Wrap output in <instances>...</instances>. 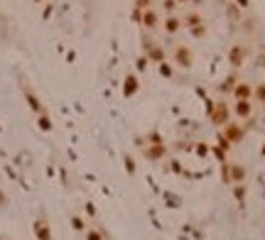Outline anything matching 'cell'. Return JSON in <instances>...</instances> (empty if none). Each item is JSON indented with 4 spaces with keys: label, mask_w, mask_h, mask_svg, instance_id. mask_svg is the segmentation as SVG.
Instances as JSON below:
<instances>
[{
    "label": "cell",
    "mask_w": 265,
    "mask_h": 240,
    "mask_svg": "<svg viewBox=\"0 0 265 240\" xmlns=\"http://www.w3.org/2000/svg\"><path fill=\"white\" fill-rule=\"evenodd\" d=\"M172 61H174L179 69H192V64H194V52L189 49L187 45H177V47L172 49Z\"/></svg>",
    "instance_id": "obj_1"
},
{
    "label": "cell",
    "mask_w": 265,
    "mask_h": 240,
    "mask_svg": "<svg viewBox=\"0 0 265 240\" xmlns=\"http://www.w3.org/2000/svg\"><path fill=\"white\" fill-rule=\"evenodd\" d=\"M162 25V17H160V13L155 10V8H147V10H142V20H140V27L142 30H157Z\"/></svg>",
    "instance_id": "obj_2"
},
{
    "label": "cell",
    "mask_w": 265,
    "mask_h": 240,
    "mask_svg": "<svg viewBox=\"0 0 265 240\" xmlns=\"http://www.w3.org/2000/svg\"><path fill=\"white\" fill-rule=\"evenodd\" d=\"M142 47H145L147 61H153V64H162L165 61V49L157 42H147V39H142Z\"/></svg>",
    "instance_id": "obj_3"
},
{
    "label": "cell",
    "mask_w": 265,
    "mask_h": 240,
    "mask_svg": "<svg viewBox=\"0 0 265 240\" xmlns=\"http://www.w3.org/2000/svg\"><path fill=\"white\" fill-rule=\"evenodd\" d=\"M246 54H248L246 45H234V47L229 49V61H231V66H236V69H238V66L243 64Z\"/></svg>",
    "instance_id": "obj_4"
},
{
    "label": "cell",
    "mask_w": 265,
    "mask_h": 240,
    "mask_svg": "<svg viewBox=\"0 0 265 240\" xmlns=\"http://www.w3.org/2000/svg\"><path fill=\"white\" fill-rule=\"evenodd\" d=\"M199 25H204V17H202L199 10H187V13H184V17H182V27L192 30V27H199Z\"/></svg>",
    "instance_id": "obj_5"
},
{
    "label": "cell",
    "mask_w": 265,
    "mask_h": 240,
    "mask_svg": "<svg viewBox=\"0 0 265 240\" xmlns=\"http://www.w3.org/2000/svg\"><path fill=\"white\" fill-rule=\"evenodd\" d=\"M160 27H162V30L172 37V34H177V32L182 30V17H177V15H167V17L162 20V25H160Z\"/></svg>",
    "instance_id": "obj_6"
},
{
    "label": "cell",
    "mask_w": 265,
    "mask_h": 240,
    "mask_svg": "<svg viewBox=\"0 0 265 240\" xmlns=\"http://www.w3.org/2000/svg\"><path fill=\"white\" fill-rule=\"evenodd\" d=\"M250 96H253V86H250V84L241 81V84L234 86V98H236V101H250Z\"/></svg>",
    "instance_id": "obj_7"
},
{
    "label": "cell",
    "mask_w": 265,
    "mask_h": 240,
    "mask_svg": "<svg viewBox=\"0 0 265 240\" xmlns=\"http://www.w3.org/2000/svg\"><path fill=\"white\" fill-rule=\"evenodd\" d=\"M236 115L238 118H248L250 113H253V105H250V101H236Z\"/></svg>",
    "instance_id": "obj_8"
},
{
    "label": "cell",
    "mask_w": 265,
    "mask_h": 240,
    "mask_svg": "<svg viewBox=\"0 0 265 240\" xmlns=\"http://www.w3.org/2000/svg\"><path fill=\"white\" fill-rule=\"evenodd\" d=\"M226 135H229V140H234V142H238V140L243 137V133H241V128H238L236 123H231L229 128H226Z\"/></svg>",
    "instance_id": "obj_9"
},
{
    "label": "cell",
    "mask_w": 265,
    "mask_h": 240,
    "mask_svg": "<svg viewBox=\"0 0 265 240\" xmlns=\"http://www.w3.org/2000/svg\"><path fill=\"white\" fill-rule=\"evenodd\" d=\"M189 34H192L194 39H204V37L209 34V27H206V22H204V25H199V27H192V30H189Z\"/></svg>",
    "instance_id": "obj_10"
},
{
    "label": "cell",
    "mask_w": 265,
    "mask_h": 240,
    "mask_svg": "<svg viewBox=\"0 0 265 240\" xmlns=\"http://www.w3.org/2000/svg\"><path fill=\"white\" fill-rule=\"evenodd\" d=\"M135 91H138V78H135V76H128V78H125V93L130 96V93H135Z\"/></svg>",
    "instance_id": "obj_11"
},
{
    "label": "cell",
    "mask_w": 265,
    "mask_h": 240,
    "mask_svg": "<svg viewBox=\"0 0 265 240\" xmlns=\"http://www.w3.org/2000/svg\"><path fill=\"white\" fill-rule=\"evenodd\" d=\"M177 0H162V10L167 13V15H174V10H177Z\"/></svg>",
    "instance_id": "obj_12"
},
{
    "label": "cell",
    "mask_w": 265,
    "mask_h": 240,
    "mask_svg": "<svg viewBox=\"0 0 265 240\" xmlns=\"http://www.w3.org/2000/svg\"><path fill=\"white\" fill-rule=\"evenodd\" d=\"M226 15H229L231 20H238V17H241V8H238L236 3H231L229 8H226Z\"/></svg>",
    "instance_id": "obj_13"
},
{
    "label": "cell",
    "mask_w": 265,
    "mask_h": 240,
    "mask_svg": "<svg viewBox=\"0 0 265 240\" xmlns=\"http://www.w3.org/2000/svg\"><path fill=\"white\" fill-rule=\"evenodd\" d=\"M223 118H226V105L218 103V108H216V113H214V123H223Z\"/></svg>",
    "instance_id": "obj_14"
},
{
    "label": "cell",
    "mask_w": 265,
    "mask_h": 240,
    "mask_svg": "<svg viewBox=\"0 0 265 240\" xmlns=\"http://www.w3.org/2000/svg\"><path fill=\"white\" fill-rule=\"evenodd\" d=\"M157 66H160V74H162L165 78H172V74H174V69H172V66H170L167 61H162V64H157Z\"/></svg>",
    "instance_id": "obj_15"
},
{
    "label": "cell",
    "mask_w": 265,
    "mask_h": 240,
    "mask_svg": "<svg viewBox=\"0 0 265 240\" xmlns=\"http://www.w3.org/2000/svg\"><path fill=\"white\" fill-rule=\"evenodd\" d=\"M253 93H255V98H258L260 103H265V84H258V86L253 89Z\"/></svg>",
    "instance_id": "obj_16"
},
{
    "label": "cell",
    "mask_w": 265,
    "mask_h": 240,
    "mask_svg": "<svg viewBox=\"0 0 265 240\" xmlns=\"http://www.w3.org/2000/svg\"><path fill=\"white\" fill-rule=\"evenodd\" d=\"M234 84H236V76H231V78H226V81L221 84V91L226 93V91H234Z\"/></svg>",
    "instance_id": "obj_17"
},
{
    "label": "cell",
    "mask_w": 265,
    "mask_h": 240,
    "mask_svg": "<svg viewBox=\"0 0 265 240\" xmlns=\"http://www.w3.org/2000/svg\"><path fill=\"white\" fill-rule=\"evenodd\" d=\"M133 8H138V10H147V8H153V0H135V5Z\"/></svg>",
    "instance_id": "obj_18"
},
{
    "label": "cell",
    "mask_w": 265,
    "mask_h": 240,
    "mask_svg": "<svg viewBox=\"0 0 265 240\" xmlns=\"http://www.w3.org/2000/svg\"><path fill=\"white\" fill-rule=\"evenodd\" d=\"M140 20H142V10L133 8V22H138V25H140Z\"/></svg>",
    "instance_id": "obj_19"
},
{
    "label": "cell",
    "mask_w": 265,
    "mask_h": 240,
    "mask_svg": "<svg viewBox=\"0 0 265 240\" xmlns=\"http://www.w3.org/2000/svg\"><path fill=\"white\" fill-rule=\"evenodd\" d=\"M138 69H140V71H142V69H147V57H145V54L138 59Z\"/></svg>",
    "instance_id": "obj_20"
},
{
    "label": "cell",
    "mask_w": 265,
    "mask_h": 240,
    "mask_svg": "<svg viewBox=\"0 0 265 240\" xmlns=\"http://www.w3.org/2000/svg\"><path fill=\"white\" fill-rule=\"evenodd\" d=\"M234 3H236L238 8H248V3H250V0H234Z\"/></svg>",
    "instance_id": "obj_21"
},
{
    "label": "cell",
    "mask_w": 265,
    "mask_h": 240,
    "mask_svg": "<svg viewBox=\"0 0 265 240\" xmlns=\"http://www.w3.org/2000/svg\"><path fill=\"white\" fill-rule=\"evenodd\" d=\"M177 3H179V5H189V3H192V0H177Z\"/></svg>",
    "instance_id": "obj_22"
},
{
    "label": "cell",
    "mask_w": 265,
    "mask_h": 240,
    "mask_svg": "<svg viewBox=\"0 0 265 240\" xmlns=\"http://www.w3.org/2000/svg\"><path fill=\"white\" fill-rule=\"evenodd\" d=\"M192 3H204V0H192Z\"/></svg>",
    "instance_id": "obj_23"
},
{
    "label": "cell",
    "mask_w": 265,
    "mask_h": 240,
    "mask_svg": "<svg viewBox=\"0 0 265 240\" xmlns=\"http://www.w3.org/2000/svg\"><path fill=\"white\" fill-rule=\"evenodd\" d=\"M37 3H40V0H37Z\"/></svg>",
    "instance_id": "obj_24"
}]
</instances>
